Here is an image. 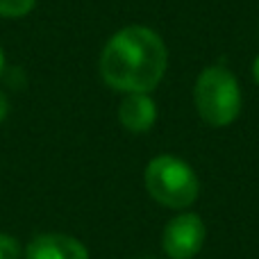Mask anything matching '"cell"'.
Masks as SVG:
<instances>
[{
  "instance_id": "cell-1",
  "label": "cell",
  "mask_w": 259,
  "mask_h": 259,
  "mask_svg": "<svg viewBox=\"0 0 259 259\" xmlns=\"http://www.w3.org/2000/svg\"><path fill=\"white\" fill-rule=\"evenodd\" d=\"M168 66V53L155 30L127 25L112 34L100 55L105 84L121 94H150Z\"/></svg>"
},
{
  "instance_id": "cell-2",
  "label": "cell",
  "mask_w": 259,
  "mask_h": 259,
  "mask_svg": "<svg viewBox=\"0 0 259 259\" xmlns=\"http://www.w3.org/2000/svg\"><path fill=\"white\" fill-rule=\"evenodd\" d=\"M148 196L168 209H187L198 200L200 182L184 159L175 155H157L148 161L143 173Z\"/></svg>"
},
{
  "instance_id": "cell-3",
  "label": "cell",
  "mask_w": 259,
  "mask_h": 259,
  "mask_svg": "<svg viewBox=\"0 0 259 259\" xmlns=\"http://www.w3.org/2000/svg\"><path fill=\"white\" fill-rule=\"evenodd\" d=\"M198 116L209 127H225L241 114V89L225 66H207L193 87Z\"/></svg>"
},
{
  "instance_id": "cell-4",
  "label": "cell",
  "mask_w": 259,
  "mask_h": 259,
  "mask_svg": "<svg viewBox=\"0 0 259 259\" xmlns=\"http://www.w3.org/2000/svg\"><path fill=\"white\" fill-rule=\"evenodd\" d=\"M207 239L205 221L193 211H182L170 219L161 234V248L168 259H193Z\"/></svg>"
},
{
  "instance_id": "cell-5",
  "label": "cell",
  "mask_w": 259,
  "mask_h": 259,
  "mask_svg": "<svg viewBox=\"0 0 259 259\" xmlns=\"http://www.w3.org/2000/svg\"><path fill=\"white\" fill-rule=\"evenodd\" d=\"M23 259H89V250L80 239L62 232H44L30 239Z\"/></svg>"
},
{
  "instance_id": "cell-6",
  "label": "cell",
  "mask_w": 259,
  "mask_h": 259,
  "mask_svg": "<svg viewBox=\"0 0 259 259\" xmlns=\"http://www.w3.org/2000/svg\"><path fill=\"white\" fill-rule=\"evenodd\" d=\"M118 121L127 132H148L157 121V105L150 94H125L118 105Z\"/></svg>"
},
{
  "instance_id": "cell-7",
  "label": "cell",
  "mask_w": 259,
  "mask_h": 259,
  "mask_svg": "<svg viewBox=\"0 0 259 259\" xmlns=\"http://www.w3.org/2000/svg\"><path fill=\"white\" fill-rule=\"evenodd\" d=\"M36 0H0V16L5 18H21L34 9Z\"/></svg>"
},
{
  "instance_id": "cell-8",
  "label": "cell",
  "mask_w": 259,
  "mask_h": 259,
  "mask_svg": "<svg viewBox=\"0 0 259 259\" xmlns=\"http://www.w3.org/2000/svg\"><path fill=\"white\" fill-rule=\"evenodd\" d=\"M21 257H23L21 243L12 234L0 232V259H21Z\"/></svg>"
},
{
  "instance_id": "cell-9",
  "label": "cell",
  "mask_w": 259,
  "mask_h": 259,
  "mask_svg": "<svg viewBox=\"0 0 259 259\" xmlns=\"http://www.w3.org/2000/svg\"><path fill=\"white\" fill-rule=\"evenodd\" d=\"M7 112H9V100H7V96L0 91V123L7 118Z\"/></svg>"
},
{
  "instance_id": "cell-10",
  "label": "cell",
  "mask_w": 259,
  "mask_h": 259,
  "mask_svg": "<svg viewBox=\"0 0 259 259\" xmlns=\"http://www.w3.org/2000/svg\"><path fill=\"white\" fill-rule=\"evenodd\" d=\"M252 77H255V82L259 84V55H257L255 64H252Z\"/></svg>"
},
{
  "instance_id": "cell-11",
  "label": "cell",
  "mask_w": 259,
  "mask_h": 259,
  "mask_svg": "<svg viewBox=\"0 0 259 259\" xmlns=\"http://www.w3.org/2000/svg\"><path fill=\"white\" fill-rule=\"evenodd\" d=\"M3 71H5V53L0 48V75H3Z\"/></svg>"
}]
</instances>
